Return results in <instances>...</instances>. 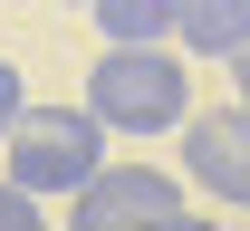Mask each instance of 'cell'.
<instances>
[{
    "mask_svg": "<svg viewBox=\"0 0 250 231\" xmlns=\"http://www.w3.org/2000/svg\"><path fill=\"white\" fill-rule=\"evenodd\" d=\"M87 116L106 135H164V126H192V77L173 48H106L87 67Z\"/></svg>",
    "mask_w": 250,
    "mask_h": 231,
    "instance_id": "obj_1",
    "label": "cell"
},
{
    "mask_svg": "<svg viewBox=\"0 0 250 231\" xmlns=\"http://www.w3.org/2000/svg\"><path fill=\"white\" fill-rule=\"evenodd\" d=\"M0 154H10V173H0V183H20L29 202H48V193L77 202L96 173H106V126H96L87 106H29V116L10 126V145H0Z\"/></svg>",
    "mask_w": 250,
    "mask_h": 231,
    "instance_id": "obj_2",
    "label": "cell"
},
{
    "mask_svg": "<svg viewBox=\"0 0 250 231\" xmlns=\"http://www.w3.org/2000/svg\"><path fill=\"white\" fill-rule=\"evenodd\" d=\"M173 212H183V183L164 164H106L67 202V231H164Z\"/></svg>",
    "mask_w": 250,
    "mask_h": 231,
    "instance_id": "obj_3",
    "label": "cell"
},
{
    "mask_svg": "<svg viewBox=\"0 0 250 231\" xmlns=\"http://www.w3.org/2000/svg\"><path fill=\"white\" fill-rule=\"evenodd\" d=\"M183 173H192L212 202L250 212V116H241V106H212V116L183 126Z\"/></svg>",
    "mask_w": 250,
    "mask_h": 231,
    "instance_id": "obj_4",
    "label": "cell"
},
{
    "mask_svg": "<svg viewBox=\"0 0 250 231\" xmlns=\"http://www.w3.org/2000/svg\"><path fill=\"white\" fill-rule=\"evenodd\" d=\"M173 39L192 58H241L250 48V0H183L173 10Z\"/></svg>",
    "mask_w": 250,
    "mask_h": 231,
    "instance_id": "obj_5",
    "label": "cell"
},
{
    "mask_svg": "<svg viewBox=\"0 0 250 231\" xmlns=\"http://www.w3.org/2000/svg\"><path fill=\"white\" fill-rule=\"evenodd\" d=\"M183 0H87V20L106 29V48H164Z\"/></svg>",
    "mask_w": 250,
    "mask_h": 231,
    "instance_id": "obj_6",
    "label": "cell"
},
{
    "mask_svg": "<svg viewBox=\"0 0 250 231\" xmlns=\"http://www.w3.org/2000/svg\"><path fill=\"white\" fill-rule=\"evenodd\" d=\"M0 231H48V212H39L20 183H0Z\"/></svg>",
    "mask_w": 250,
    "mask_h": 231,
    "instance_id": "obj_7",
    "label": "cell"
},
{
    "mask_svg": "<svg viewBox=\"0 0 250 231\" xmlns=\"http://www.w3.org/2000/svg\"><path fill=\"white\" fill-rule=\"evenodd\" d=\"M20 116H29V87H20V67L0 58V145H10V126H20Z\"/></svg>",
    "mask_w": 250,
    "mask_h": 231,
    "instance_id": "obj_8",
    "label": "cell"
},
{
    "mask_svg": "<svg viewBox=\"0 0 250 231\" xmlns=\"http://www.w3.org/2000/svg\"><path fill=\"white\" fill-rule=\"evenodd\" d=\"M231 87H241V116H250V48L231 58Z\"/></svg>",
    "mask_w": 250,
    "mask_h": 231,
    "instance_id": "obj_9",
    "label": "cell"
},
{
    "mask_svg": "<svg viewBox=\"0 0 250 231\" xmlns=\"http://www.w3.org/2000/svg\"><path fill=\"white\" fill-rule=\"evenodd\" d=\"M164 231H212V222H202V212H173V222H164Z\"/></svg>",
    "mask_w": 250,
    "mask_h": 231,
    "instance_id": "obj_10",
    "label": "cell"
},
{
    "mask_svg": "<svg viewBox=\"0 0 250 231\" xmlns=\"http://www.w3.org/2000/svg\"><path fill=\"white\" fill-rule=\"evenodd\" d=\"M77 10H87V0H77Z\"/></svg>",
    "mask_w": 250,
    "mask_h": 231,
    "instance_id": "obj_11",
    "label": "cell"
}]
</instances>
